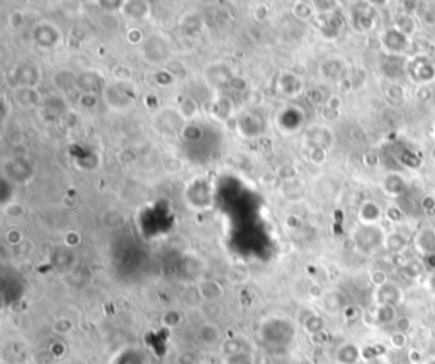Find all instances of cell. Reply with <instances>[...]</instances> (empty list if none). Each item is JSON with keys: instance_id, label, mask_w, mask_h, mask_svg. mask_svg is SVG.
Returning <instances> with one entry per match:
<instances>
[]
</instances>
